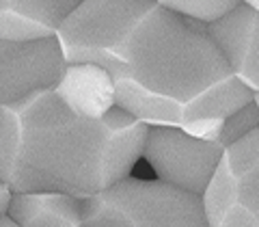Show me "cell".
<instances>
[{
  "mask_svg": "<svg viewBox=\"0 0 259 227\" xmlns=\"http://www.w3.org/2000/svg\"><path fill=\"white\" fill-rule=\"evenodd\" d=\"M67 63L110 74L115 106L147 128L218 141L225 117L253 100L199 24L158 0H82L56 30Z\"/></svg>",
  "mask_w": 259,
  "mask_h": 227,
  "instance_id": "6da1fadb",
  "label": "cell"
},
{
  "mask_svg": "<svg viewBox=\"0 0 259 227\" xmlns=\"http://www.w3.org/2000/svg\"><path fill=\"white\" fill-rule=\"evenodd\" d=\"M147 126L112 106L102 117L71 110L54 89L0 106V177L11 193L61 191L84 199L130 175Z\"/></svg>",
  "mask_w": 259,
  "mask_h": 227,
  "instance_id": "7a4b0ae2",
  "label": "cell"
},
{
  "mask_svg": "<svg viewBox=\"0 0 259 227\" xmlns=\"http://www.w3.org/2000/svg\"><path fill=\"white\" fill-rule=\"evenodd\" d=\"M80 221L82 227H207L201 195L130 175L80 199Z\"/></svg>",
  "mask_w": 259,
  "mask_h": 227,
  "instance_id": "3957f363",
  "label": "cell"
},
{
  "mask_svg": "<svg viewBox=\"0 0 259 227\" xmlns=\"http://www.w3.org/2000/svg\"><path fill=\"white\" fill-rule=\"evenodd\" d=\"M201 199L207 227H259V126L223 147Z\"/></svg>",
  "mask_w": 259,
  "mask_h": 227,
  "instance_id": "277c9868",
  "label": "cell"
},
{
  "mask_svg": "<svg viewBox=\"0 0 259 227\" xmlns=\"http://www.w3.org/2000/svg\"><path fill=\"white\" fill-rule=\"evenodd\" d=\"M221 154L223 145L218 141L199 139L182 128L156 126L147 130L141 158L147 160L158 180L203 195Z\"/></svg>",
  "mask_w": 259,
  "mask_h": 227,
  "instance_id": "5b68a950",
  "label": "cell"
},
{
  "mask_svg": "<svg viewBox=\"0 0 259 227\" xmlns=\"http://www.w3.org/2000/svg\"><path fill=\"white\" fill-rule=\"evenodd\" d=\"M67 59L56 35L39 39L0 37V106L59 85Z\"/></svg>",
  "mask_w": 259,
  "mask_h": 227,
  "instance_id": "8992f818",
  "label": "cell"
},
{
  "mask_svg": "<svg viewBox=\"0 0 259 227\" xmlns=\"http://www.w3.org/2000/svg\"><path fill=\"white\" fill-rule=\"evenodd\" d=\"M233 76L250 91H259V9L236 5L223 18L205 24Z\"/></svg>",
  "mask_w": 259,
  "mask_h": 227,
  "instance_id": "52a82bcc",
  "label": "cell"
},
{
  "mask_svg": "<svg viewBox=\"0 0 259 227\" xmlns=\"http://www.w3.org/2000/svg\"><path fill=\"white\" fill-rule=\"evenodd\" d=\"M82 0H0V37H52Z\"/></svg>",
  "mask_w": 259,
  "mask_h": 227,
  "instance_id": "ba28073f",
  "label": "cell"
},
{
  "mask_svg": "<svg viewBox=\"0 0 259 227\" xmlns=\"http://www.w3.org/2000/svg\"><path fill=\"white\" fill-rule=\"evenodd\" d=\"M54 93L82 117H102L115 106L112 78L95 63H67Z\"/></svg>",
  "mask_w": 259,
  "mask_h": 227,
  "instance_id": "9c48e42d",
  "label": "cell"
},
{
  "mask_svg": "<svg viewBox=\"0 0 259 227\" xmlns=\"http://www.w3.org/2000/svg\"><path fill=\"white\" fill-rule=\"evenodd\" d=\"M7 212L18 227H82L80 199L61 191L11 193Z\"/></svg>",
  "mask_w": 259,
  "mask_h": 227,
  "instance_id": "30bf717a",
  "label": "cell"
},
{
  "mask_svg": "<svg viewBox=\"0 0 259 227\" xmlns=\"http://www.w3.org/2000/svg\"><path fill=\"white\" fill-rule=\"evenodd\" d=\"M158 5L199 24H209L240 5V0H158Z\"/></svg>",
  "mask_w": 259,
  "mask_h": 227,
  "instance_id": "8fae6325",
  "label": "cell"
},
{
  "mask_svg": "<svg viewBox=\"0 0 259 227\" xmlns=\"http://www.w3.org/2000/svg\"><path fill=\"white\" fill-rule=\"evenodd\" d=\"M259 126V110L255 106V102L250 100L244 106H240L238 110H233L229 117H225L221 134H218V143L227 147L233 141L242 139L244 134H248L250 130H255Z\"/></svg>",
  "mask_w": 259,
  "mask_h": 227,
  "instance_id": "7c38bea8",
  "label": "cell"
},
{
  "mask_svg": "<svg viewBox=\"0 0 259 227\" xmlns=\"http://www.w3.org/2000/svg\"><path fill=\"white\" fill-rule=\"evenodd\" d=\"M9 199H11V191L3 182V177H0V214H5L9 210Z\"/></svg>",
  "mask_w": 259,
  "mask_h": 227,
  "instance_id": "4fadbf2b",
  "label": "cell"
},
{
  "mask_svg": "<svg viewBox=\"0 0 259 227\" xmlns=\"http://www.w3.org/2000/svg\"><path fill=\"white\" fill-rule=\"evenodd\" d=\"M0 227H18V225H15V221L9 216V212H5V214H0Z\"/></svg>",
  "mask_w": 259,
  "mask_h": 227,
  "instance_id": "5bb4252c",
  "label": "cell"
},
{
  "mask_svg": "<svg viewBox=\"0 0 259 227\" xmlns=\"http://www.w3.org/2000/svg\"><path fill=\"white\" fill-rule=\"evenodd\" d=\"M240 3H244L248 7H253V9H259V0H240Z\"/></svg>",
  "mask_w": 259,
  "mask_h": 227,
  "instance_id": "9a60e30c",
  "label": "cell"
},
{
  "mask_svg": "<svg viewBox=\"0 0 259 227\" xmlns=\"http://www.w3.org/2000/svg\"><path fill=\"white\" fill-rule=\"evenodd\" d=\"M253 102H255V106L259 110V91H253Z\"/></svg>",
  "mask_w": 259,
  "mask_h": 227,
  "instance_id": "2e32d148",
  "label": "cell"
}]
</instances>
